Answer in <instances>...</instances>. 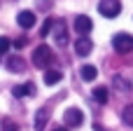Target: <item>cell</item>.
<instances>
[{"label":"cell","instance_id":"cell-1","mask_svg":"<svg viewBox=\"0 0 133 131\" xmlns=\"http://www.w3.org/2000/svg\"><path fill=\"white\" fill-rule=\"evenodd\" d=\"M51 61H54V52H51L47 45L35 47V52H33V63H35L37 68H47Z\"/></svg>","mask_w":133,"mask_h":131},{"label":"cell","instance_id":"cell-2","mask_svg":"<svg viewBox=\"0 0 133 131\" xmlns=\"http://www.w3.org/2000/svg\"><path fill=\"white\" fill-rule=\"evenodd\" d=\"M112 47H115L117 54H129V52H133V35H129V33H117L112 38Z\"/></svg>","mask_w":133,"mask_h":131},{"label":"cell","instance_id":"cell-3","mask_svg":"<svg viewBox=\"0 0 133 131\" xmlns=\"http://www.w3.org/2000/svg\"><path fill=\"white\" fill-rule=\"evenodd\" d=\"M98 12H101L105 19H115V16H119V12H122V2H119V0H101V2H98Z\"/></svg>","mask_w":133,"mask_h":131},{"label":"cell","instance_id":"cell-4","mask_svg":"<svg viewBox=\"0 0 133 131\" xmlns=\"http://www.w3.org/2000/svg\"><path fill=\"white\" fill-rule=\"evenodd\" d=\"M63 120H65V124H68L70 129H77V127H82L84 115H82V110H79V108H68V110H65V115H63Z\"/></svg>","mask_w":133,"mask_h":131},{"label":"cell","instance_id":"cell-5","mask_svg":"<svg viewBox=\"0 0 133 131\" xmlns=\"http://www.w3.org/2000/svg\"><path fill=\"white\" fill-rule=\"evenodd\" d=\"M51 35H54V40H56V45H58V47H65V45H68V26H65L61 19L54 23Z\"/></svg>","mask_w":133,"mask_h":131},{"label":"cell","instance_id":"cell-6","mask_svg":"<svg viewBox=\"0 0 133 131\" xmlns=\"http://www.w3.org/2000/svg\"><path fill=\"white\" fill-rule=\"evenodd\" d=\"M91 28H94V21H91L87 14H79V16L75 19V30H77L82 38H87V35L91 33Z\"/></svg>","mask_w":133,"mask_h":131},{"label":"cell","instance_id":"cell-7","mask_svg":"<svg viewBox=\"0 0 133 131\" xmlns=\"http://www.w3.org/2000/svg\"><path fill=\"white\" fill-rule=\"evenodd\" d=\"M16 23H19L21 28H33V26H35V12H30V9H23V12H19V16H16Z\"/></svg>","mask_w":133,"mask_h":131},{"label":"cell","instance_id":"cell-8","mask_svg":"<svg viewBox=\"0 0 133 131\" xmlns=\"http://www.w3.org/2000/svg\"><path fill=\"white\" fill-rule=\"evenodd\" d=\"M91 49H94V42H91L89 38H79V40L75 42V52H77V56H89Z\"/></svg>","mask_w":133,"mask_h":131},{"label":"cell","instance_id":"cell-9","mask_svg":"<svg viewBox=\"0 0 133 131\" xmlns=\"http://www.w3.org/2000/svg\"><path fill=\"white\" fill-rule=\"evenodd\" d=\"M12 94L16 98H23V96H35V84L33 82H26V84H16L12 89Z\"/></svg>","mask_w":133,"mask_h":131},{"label":"cell","instance_id":"cell-10","mask_svg":"<svg viewBox=\"0 0 133 131\" xmlns=\"http://www.w3.org/2000/svg\"><path fill=\"white\" fill-rule=\"evenodd\" d=\"M7 70L9 73H23L26 70V61L21 56H9L7 59Z\"/></svg>","mask_w":133,"mask_h":131},{"label":"cell","instance_id":"cell-11","mask_svg":"<svg viewBox=\"0 0 133 131\" xmlns=\"http://www.w3.org/2000/svg\"><path fill=\"white\" fill-rule=\"evenodd\" d=\"M47 120H49V110H47V108H40L37 115H35V131H44Z\"/></svg>","mask_w":133,"mask_h":131},{"label":"cell","instance_id":"cell-12","mask_svg":"<svg viewBox=\"0 0 133 131\" xmlns=\"http://www.w3.org/2000/svg\"><path fill=\"white\" fill-rule=\"evenodd\" d=\"M112 84H115V89L122 91V94H129V91H131V82H129L126 77H122V75H115V77H112Z\"/></svg>","mask_w":133,"mask_h":131},{"label":"cell","instance_id":"cell-13","mask_svg":"<svg viewBox=\"0 0 133 131\" xmlns=\"http://www.w3.org/2000/svg\"><path fill=\"white\" fill-rule=\"evenodd\" d=\"M61 80H63L61 70H47V73H44V84H47V87H54V84H58Z\"/></svg>","mask_w":133,"mask_h":131},{"label":"cell","instance_id":"cell-14","mask_svg":"<svg viewBox=\"0 0 133 131\" xmlns=\"http://www.w3.org/2000/svg\"><path fill=\"white\" fill-rule=\"evenodd\" d=\"M108 98H110L108 87H96V89H94V101H96V103L105 105V103H108Z\"/></svg>","mask_w":133,"mask_h":131},{"label":"cell","instance_id":"cell-15","mask_svg":"<svg viewBox=\"0 0 133 131\" xmlns=\"http://www.w3.org/2000/svg\"><path fill=\"white\" fill-rule=\"evenodd\" d=\"M96 75H98L96 66H82V70H79V77H82L84 82H91V80H96Z\"/></svg>","mask_w":133,"mask_h":131},{"label":"cell","instance_id":"cell-16","mask_svg":"<svg viewBox=\"0 0 133 131\" xmlns=\"http://www.w3.org/2000/svg\"><path fill=\"white\" fill-rule=\"evenodd\" d=\"M122 120H124L126 127H133V103H131V105H126V108L122 110Z\"/></svg>","mask_w":133,"mask_h":131},{"label":"cell","instance_id":"cell-17","mask_svg":"<svg viewBox=\"0 0 133 131\" xmlns=\"http://www.w3.org/2000/svg\"><path fill=\"white\" fill-rule=\"evenodd\" d=\"M54 23H56L54 19H44V26L40 28V35H42V38H47V35H49V33L54 30Z\"/></svg>","mask_w":133,"mask_h":131},{"label":"cell","instance_id":"cell-18","mask_svg":"<svg viewBox=\"0 0 133 131\" xmlns=\"http://www.w3.org/2000/svg\"><path fill=\"white\" fill-rule=\"evenodd\" d=\"M9 47H12V42H9V38H5V35H0V56H2V54H7V52H9Z\"/></svg>","mask_w":133,"mask_h":131},{"label":"cell","instance_id":"cell-19","mask_svg":"<svg viewBox=\"0 0 133 131\" xmlns=\"http://www.w3.org/2000/svg\"><path fill=\"white\" fill-rule=\"evenodd\" d=\"M2 131H19V127H16L12 120H5V122H2Z\"/></svg>","mask_w":133,"mask_h":131},{"label":"cell","instance_id":"cell-20","mask_svg":"<svg viewBox=\"0 0 133 131\" xmlns=\"http://www.w3.org/2000/svg\"><path fill=\"white\" fill-rule=\"evenodd\" d=\"M12 45H14V47H16V49H23V47H26V45H28V40H26V38H23V35H21V38H16V40H14V42H12Z\"/></svg>","mask_w":133,"mask_h":131},{"label":"cell","instance_id":"cell-21","mask_svg":"<svg viewBox=\"0 0 133 131\" xmlns=\"http://www.w3.org/2000/svg\"><path fill=\"white\" fill-rule=\"evenodd\" d=\"M54 131H68V129H63V127H58V129H54Z\"/></svg>","mask_w":133,"mask_h":131}]
</instances>
